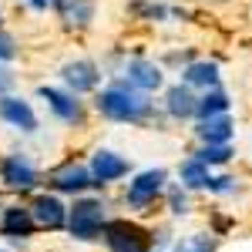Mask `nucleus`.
I'll return each instance as SVG.
<instances>
[{
  "label": "nucleus",
  "instance_id": "b1692460",
  "mask_svg": "<svg viewBox=\"0 0 252 252\" xmlns=\"http://www.w3.org/2000/svg\"><path fill=\"white\" fill-rule=\"evenodd\" d=\"M14 54H17V40L10 37L7 31H0V64L3 61H14Z\"/></svg>",
  "mask_w": 252,
  "mask_h": 252
},
{
  "label": "nucleus",
  "instance_id": "4be33fe9",
  "mask_svg": "<svg viewBox=\"0 0 252 252\" xmlns=\"http://www.w3.org/2000/svg\"><path fill=\"white\" fill-rule=\"evenodd\" d=\"M189 189H182V185H172L168 189V209L172 215H189Z\"/></svg>",
  "mask_w": 252,
  "mask_h": 252
},
{
  "label": "nucleus",
  "instance_id": "6e6552de",
  "mask_svg": "<svg viewBox=\"0 0 252 252\" xmlns=\"http://www.w3.org/2000/svg\"><path fill=\"white\" fill-rule=\"evenodd\" d=\"M37 94L47 101V108L61 118V121H67V125H81L84 121V108H81L78 94H71V91H61V88H37Z\"/></svg>",
  "mask_w": 252,
  "mask_h": 252
},
{
  "label": "nucleus",
  "instance_id": "dca6fc26",
  "mask_svg": "<svg viewBox=\"0 0 252 252\" xmlns=\"http://www.w3.org/2000/svg\"><path fill=\"white\" fill-rule=\"evenodd\" d=\"M3 232L14 235V239H27V235H34L37 229V222H34V212L31 209H20V205H10V209H3Z\"/></svg>",
  "mask_w": 252,
  "mask_h": 252
},
{
  "label": "nucleus",
  "instance_id": "9b49d317",
  "mask_svg": "<svg viewBox=\"0 0 252 252\" xmlns=\"http://www.w3.org/2000/svg\"><path fill=\"white\" fill-rule=\"evenodd\" d=\"M125 81L128 84H135L138 91H158L161 84H165V74H161V67H158L155 61H145V58H135L125 64Z\"/></svg>",
  "mask_w": 252,
  "mask_h": 252
},
{
  "label": "nucleus",
  "instance_id": "aec40b11",
  "mask_svg": "<svg viewBox=\"0 0 252 252\" xmlns=\"http://www.w3.org/2000/svg\"><path fill=\"white\" fill-rule=\"evenodd\" d=\"M219 249V239H215L212 232H195V235H185V239H178L175 242L172 252H215Z\"/></svg>",
  "mask_w": 252,
  "mask_h": 252
},
{
  "label": "nucleus",
  "instance_id": "7ed1b4c3",
  "mask_svg": "<svg viewBox=\"0 0 252 252\" xmlns=\"http://www.w3.org/2000/svg\"><path fill=\"white\" fill-rule=\"evenodd\" d=\"M104 246L111 252H152V235L138 222L111 219L108 229H104Z\"/></svg>",
  "mask_w": 252,
  "mask_h": 252
},
{
  "label": "nucleus",
  "instance_id": "2eb2a0df",
  "mask_svg": "<svg viewBox=\"0 0 252 252\" xmlns=\"http://www.w3.org/2000/svg\"><path fill=\"white\" fill-rule=\"evenodd\" d=\"M182 81L189 84V88H202V91H212L219 88V64L215 61H192V64H185V71H182Z\"/></svg>",
  "mask_w": 252,
  "mask_h": 252
},
{
  "label": "nucleus",
  "instance_id": "ddd939ff",
  "mask_svg": "<svg viewBox=\"0 0 252 252\" xmlns=\"http://www.w3.org/2000/svg\"><path fill=\"white\" fill-rule=\"evenodd\" d=\"M165 111L172 118H178V121H185V118H195V111H198V97H195V91L182 81V84H172L168 91H165Z\"/></svg>",
  "mask_w": 252,
  "mask_h": 252
},
{
  "label": "nucleus",
  "instance_id": "bb28decb",
  "mask_svg": "<svg viewBox=\"0 0 252 252\" xmlns=\"http://www.w3.org/2000/svg\"><path fill=\"white\" fill-rule=\"evenodd\" d=\"M27 3H31L34 10H47V7H51V0H27Z\"/></svg>",
  "mask_w": 252,
  "mask_h": 252
},
{
  "label": "nucleus",
  "instance_id": "c756f323",
  "mask_svg": "<svg viewBox=\"0 0 252 252\" xmlns=\"http://www.w3.org/2000/svg\"><path fill=\"white\" fill-rule=\"evenodd\" d=\"M0 252H3V249H0Z\"/></svg>",
  "mask_w": 252,
  "mask_h": 252
},
{
  "label": "nucleus",
  "instance_id": "393cba45",
  "mask_svg": "<svg viewBox=\"0 0 252 252\" xmlns=\"http://www.w3.org/2000/svg\"><path fill=\"white\" fill-rule=\"evenodd\" d=\"M135 10L145 14V17H152V20H165L168 17V10H165L161 3H135Z\"/></svg>",
  "mask_w": 252,
  "mask_h": 252
},
{
  "label": "nucleus",
  "instance_id": "6ab92c4d",
  "mask_svg": "<svg viewBox=\"0 0 252 252\" xmlns=\"http://www.w3.org/2000/svg\"><path fill=\"white\" fill-rule=\"evenodd\" d=\"M61 17L67 27H88L91 17H94V3L91 0H71L64 10H61Z\"/></svg>",
  "mask_w": 252,
  "mask_h": 252
},
{
  "label": "nucleus",
  "instance_id": "c85d7f7f",
  "mask_svg": "<svg viewBox=\"0 0 252 252\" xmlns=\"http://www.w3.org/2000/svg\"><path fill=\"white\" fill-rule=\"evenodd\" d=\"M0 17H3V14H0Z\"/></svg>",
  "mask_w": 252,
  "mask_h": 252
},
{
  "label": "nucleus",
  "instance_id": "4468645a",
  "mask_svg": "<svg viewBox=\"0 0 252 252\" xmlns=\"http://www.w3.org/2000/svg\"><path fill=\"white\" fill-rule=\"evenodd\" d=\"M195 135L202 145H229L235 135V121L232 115H219V118H209V121H198Z\"/></svg>",
  "mask_w": 252,
  "mask_h": 252
},
{
  "label": "nucleus",
  "instance_id": "20e7f679",
  "mask_svg": "<svg viewBox=\"0 0 252 252\" xmlns=\"http://www.w3.org/2000/svg\"><path fill=\"white\" fill-rule=\"evenodd\" d=\"M165 182H168V172L165 168H148V172L135 175V182H128V192H125V202L128 209H148L158 195L165 192Z\"/></svg>",
  "mask_w": 252,
  "mask_h": 252
},
{
  "label": "nucleus",
  "instance_id": "412c9836",
  "mask_svg": "<svg viewBox=\"0 0 252 252\" xmlns=\"http://www.w3.org/2000/svg\"><path fill=\"white\" fill-rule=\"evenodd\" d=\"M195 158H198L202 165L215 168V165H225V161L232 158V148H229V145H202V148L195 152Z\"/></svg>",
  "mask_w": 252,
  "mask_h": 252
},
{
  "label": "nucleus",
  "instance_id": "a878e982",
  "mask_svg": "<svg viewBox=\"0 0 252 252\" xmlns=\"http://www.w3.org/2000/svg\"><path fill=\"white\" fill-rule=\"evenodd\" d=\"M14 84H17V78H14V74H10L7 67H0V97L10 94V88H14Z\"/></svg>",
  "mask_w": 252,
  "mask_h": 252
},
{
  "label": "nucleus",
  "instance_id": "cd10ccee",
  "mask_svg": "<svg viewBox=\"0 0 252 252\" xmlns=\"http://www.w3.org/2000/svg\"><path fill=\"white\" fill-rule=\"evenodd\" d=\"M67 3H71V0H51V7H58V10H64Z\"/></svg>",
  "mask_w": 252,
  "mask_h": 252
},
{
  "label": "nucleus",
  "instance_id": "a211bd4d",
  "mask_svg": "<svg viewBox=\"0 0 252 252\" xmlns=\"http://www.w3.org/2000/svg\"><path fill=\"white\" fill-rule=\"evenodd\" d=\"M229 94L222 91V88H212V91H205V94L198 97V111L195 118L198 121H209V118H219V115H229Z\"/></svg>",
  "mask_w": 252,
  "mask_h": 252
},
{
  "label": "nucleus",
  "instance_id": "423d86ee",
  "mask_svg": "<svg viewBox=\"0 0 252 252\" xmlns=\"http://www.w3.org/2000/svg\"><path fill=\"white\" fill-rule=\"evenodd\" d=\"M131 172V161L128 158H121L118 152L111 148H97L94 155H91V178H94V185H111L118 178H125V175Z\"/></svg>",
  "mask_w": 252,
  "mask_h": 252
},
{
  "label": "nucleus",
  "instance_id": "f8f14e48",
  "mask_svg": "<svg viewBox=\"0 0 252 252\" xmlns=\"http://www.w3.org/2000/svg\"><path fill=\"white\" fill-rule=\"evenodd\" d=\"M31 212H34V222L44 225V229H61V225H67V205L61 202L58 195H37L34 198V205H31Z\"/></svg>",
  "mask_w": 252,
  "mask_h": 252
},
{
  "label": "nucleus",
  "instance_id": "f03ea898",
  "mask_svg": "<svg viewBox=\"0 0 252 252\" xmlns=\"http://www.w3.org/2000/svg\"><path fill=\"white\" fill-rule=\"evenodd\" d=\"M67 229L74 239L81 242H94L104 235L108 229V212H104V202L101 198H78L67 212Z\"/></svg>",
  "mask_w": 252,
  "mask_h": 252
},
{
  "label": "nucleus",
  "instance_id": "1a4fd4ad",
  "mask_svg": "<svg viewBox=\"0 0 252 252\" xmlns=\"http://www.w3.org/2000/svg\"><path fill=\"white\" fill-rule=\"evenodd\" d=\"M54 192H67V195H81L84 189H91L94 185V178H91V168H84V165H74V161H67V165H61L58 172H51V182H47Z\"/></svg>",
  "mask_w": 252,
  "mask_h": 252
},
{
  "label": "nucleus",
  "instance_id": "f257e3e1",
  "mask_svg": "<svg viewBox=\"0 0 252 252\" xmlns=\"http://www.w3.org/2000/svg\"><path fill=\"white\" fill-rule=\"evenodd\" d=\"M94 104L108 121H121V125H141V121H148L152 111H155L152 101H148V94L138 91L135 84H128V81L108 84V88L94 97Z\"/></svg>",
  "mask_w": 252,
  "mask_h": 252
},
{
  "label": "nucleus",
  "instance_id": "f3484780",
  "mask_svg": "<svg viewBox=\"0 0 252 252\" xmlns=\"http://www.w3.org/2000/svg\"><path fill=\"white\" fill-rule=\"evenodd\" d=\"M178 178H182V189H209V182H212V168L209 165H202L198 158H185L182 165H178Z\"/></svg>",
  "mask_w": 252,
  "mask_h": 252
},
{
  "label": "nucleus",
  "instance_id": "0eeeda50",
  "mask_svg": "<svg viewBox=\"0 0 252 252\" xmlns=\"http://www.w3.org/2000/svg\"><path fill=\"white\" fill-rule=\"evenodd\" d=\"M61 78L71 88V94H84V91H94L97 84H101V67H97L94 61H84V58L67 61L61 67Z\"/></svg>",
  "mask_w": 252,
  "mask_h": 252
},
{
  "label": "nucleus",
  "instance_id": "39448f33",
  "mask_svg": "<svg viewBox=\"0 0 252 252\" xmlns=\"http://www.w3.org/2000/svg\"><path fill=\"white\" fill-rule=\"evenodd\" d=\"M0 178H3L10 189H20V192L37 189V182H40L34 161H31L27 155H20V152H10V155L0 158Z\"/></svg>",
  "mask_w": 252,
  "mask_h": 252
},
{
  "label": "nucleus",
  "instance_id": "9d476101",
  "mask_svg": "<svg viewBox=\"0 0 252 252\" xmlns=\"http://www.w3.org/2000/svg\"><path fill=\"white\" fill-rule=\"evenodd\" d=\"M0 118L10 125V128H17V131H37V115H34V108L17 94H7L0 97Z\"/></svg>",
  "mask_w": 252,
  "mask_h": 252
},
{
  "label": "nucleus",
  "instance_id": "5701e85b",
  "mask_svg": "<svg viewBox=\"0 0 252 252\" xmlns=\"http://www.w3.org/2000/svg\"><path fill=\"white\" fill-rule=\"evenodd\" d=\"M235 189H239V178H232V175H212V182H209L212 195H232Z\"/></svg>",
  "mask_w": 252,
  "mask_h": 252
}]
</instances>
